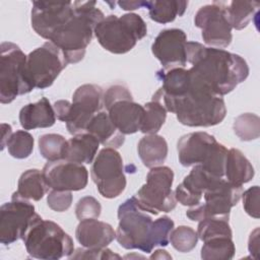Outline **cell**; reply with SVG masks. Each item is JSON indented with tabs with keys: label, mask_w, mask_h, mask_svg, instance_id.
Returning <instances> with one entry per match:
<instances>
[{
	"label": "cell",
	"mask_w": 260,
	"mask_h": 260,
	"mask_svg": "<svg viewBox=\"0 0 260 260\" xmlns=\"http://www.w3.org/2000/svg\"><path fill=\"white\" fill-rule=\"evenodd\" d=\"M50 189L43 172L30 169L21 174L17 184V191L14 192L19 197L26 200H41Z\"/></svg>",
	"instance_id": "27"
},
{
	"label": "cell",
	"mask_w": 260,
	"mask_h": 260,
	"mask_svg": "<svg viewBox=\"0 0 260 260\" xmlns=\"http://www.w3.org/2000/svg\"><path fill=\"white\" fill-rule=\"evenodd\" d=\"M186 58L192 65L188 69L191 77L220 96L233 91L249 75L246 60L223 49L187 42Z\"/></svg>",
	"instance_id": "1"
},
{
	"label": "cell",
	"mask_w": 260,
	"mask_h": 260,
	"mask_svg": "<svg viewBox=\"0 0 260 260\" xmlns=\"http://www.w3.org/2000/svg\"><path fill=\"white\" fill-rule=\"evenodd\" d=\"M232 238L229 236H216L205 240L201 248V258L204 260L233 259L236 248Z\"/></svg>",
	"instance_id": "31"
},
{
	"label": "cell",
	"mask_w": 260,
	"mask_h": 260,
	"mask_svg": "<svg viewBox=\"0 0 260 260\" xmlns=\"http://www.w3.org/2000/svg\"><path fill=\"white\" fill-rule=\"evenodd\" d=\"M164 255H168L167 254V251H165V250H156L151 256H150V258L151 259H154V258H164Z\"/></svg>",
	"instance_id": "46"
},
{
	"label": "cell",
	"mask_w": 260,
	"mask_h": 260,
	"mask_svg": "<svg viewBox=\"0 0 260 260\" xmlns=\"http://www.w3.org/2000/svg\"><path fill=\"white\" fill-rule=\"evenodd\" d=\"M217 178L219 177L211 175L201 165L194 166L175 190L177 201L189 207L198 205L202 200L204 191Z\"/></svg>",
	"instance_id": "19"
},
{
	"label": "cell",
	"mask_w": 260,
	"mask_h": 260,
	"mask_svg": "<svg viewBox=\"0 0 260 260\" xmlns=\"http://www.w3.org/2000/svg\"><path fill=\"white\" fill-rule=\"evenodd\" d=\"M174 172L166 166L151 168L146 176V183L137 191L139 204L153 215L170 212L177 205L175 192L172 190Z\"/></svg>",
	"instance_id": "11"
},
{
	"label": "cell",
	"mask_w": 260,
	"mask_h": 260,
	"mask_svg": "<svg viewBox=\"0 0 260 260\" xmlns=\"http://www.w3.org/2000/svg\"><path fill=\"white\" fill-rule=\"evenodd\" d=\"M37 214L29 200L13 193L11 201L4 203L0 208L1 244L10 245L21 239L23 232Z\"/></svg>",
	"instance_id": "15"
},
{
	"label": "cell",
	"mask_w": 260,
	"mask_h": 260,
	"mask_svg": "<svg viewBox=\"0 0 260 260\" xmlns=\"http://www.w3.org/2000/svg\"><path fill=\"white\" fill-rule=\"evenodd\" d=\"M174 225V221L169 216H161L153 221L152 240L154 247L168 246L170 242V234L173 231Z\"/></svg>",
	"instance_id": "37"
},
{
	"label": "cell",
	"mask_w": 260,
	"mask_h": 260,
	"mask_svg": "<svg viewBox=\"0 0 260 260\" xmlns=\"http://www.w3.org/2000/svg\"><path fill=\"white\" fill-rule=\"evenodd\" d=\"M67 140L60 134L49 133L39 138V150L48 161L63 159Z\"/></svg>",
	"instance_id": "32"
},
{
	"label": "cell",
	"mask_w": 260,
	"mask_h": 260,
	"mask_svg": "<svg viewBox=\"0 0 260 260\" xmlns=\"http://www.w3.org/2000/svg\"><path fill=\"white\" fill-rule=\"evenodd\" d=\"M188 6V1L178 0H154L146 1L149 17L158 23H169L177 16H182Z\"/></svg>",
	"instance_id": "28"
},
{
	"label": "cell",
	"mask_w": 260,
	"mask_h": 260,
	"mask_svg": "<svg viewBox=\"0 0 260 260\" xmlns=\"http://www.w3.org/2000/svg\"><path fill=\"white\" fill-rule=\"evenodd\" d=\"M151 215L153 214L139 204L136 196L124 201L118 208L119 223L116 239L120 246L128 250L138 249L150 253L154 248Z\"/></svg>",
	"instance_id": "6"
},
{
	"label": "cell",
	"mask_w": 260,
	"mask_h": 260,
	"mask_svg": "<svg viewBox=\"0 0 260 260\" xmlns=\"http://www.w3.org/2000/svg\"><path fill=\"white\" fill-rule=\"evenodd\" d=\"M107 110L113 124L124 135L136 133L138 130L140 131L144 108L135 103L133 98L115 101Z\"/></svg>",
	"instance_id": "20"
},
{
	"label": "cell",
	"mask_w": 260,
	"mask_h": 260,
	"mask_svg": "<svg viewBox=\"0 0 260 260\" xmlns=\"http://www.w3.org/2000/svg\"><path fill=\"white\" fill-rule=\"evenodd\" d=\"M224 6L232 27L240 30L246 27L258 12L260 4L256 1H221Z\"/></svg>",
	"instance_id": "29"
},
{
	"label": "cell",
	"mask_w": 260,
	"mask_h": 260,
	"mask_svg": "<svg viewBox=\"0 0 260 260\" xmlns=\"http://www.w3.org/2000/svg\"><path fill=\"white\" fill-rule=\"evenodd\" d=\"M90 175L100 194L105 198H116L126 188L123 160L115 148L105 147L100 150L92 164Z\"/></svg>",
	"instance_id": "13"
},
{
	"label": "cell",
	"mask_w": 260,
	"mask_h": 260,
	"mask_svg": "<svg viewBox=\"0 0 260 260\" xmlns=\"http://www.w3.org/2000/svg\"><path fill=\"white\" fill-rule=\"evenodd\" d=\"M233 127L236 135L243 141L257 139L260 135V119L255 114H241L236 118Z\"/></svg>",
	"instance_id": "33"
},
{
	"label": "cell",
	"mask_w": 260,
	"mask_h": 260,
	"mask_svg": "<svg viewBox=\"0 0 260 260\" xmlns=\"http://www.w3.org/2000/svg\"><path fill=\"white\" fill-rule=\"evenodd\" d=\"M243 187L231 184L224 178L215 179L204 191L201 202L190 207L186 215L193 221L206 218H230L232 207L242 197Z\"/></svg>",
	"instance_id": "10"
},
{
	"label": "cell",
	"mask_w": 260,
	"mask_h": 260,
	"mask_svg": "<svg viewBox=\"0 0 260 260\" xmlns=\"http://www.w3.org/2000/svg\"><path fill=\"white\" fill-rule=\"evenodd\" d=\"M143 108L144 114L140 131L144 134H156L166 122L168 111L155 93L152 95L151 101L146 103Z\"/></svg>",
	"instance_id": "30"
},
{
	"label": "cell",
	"mask_w": 260,
	"mask_h": 260,
	"mask_svg": "<svg viewBox=\"0 0 260 260\" xmlns=\"http://www.w3.org/2000/svg\"><path fill=\"white\" fill-rule=\"evenodd\" d=\"M72 199L73 197L71 191L52 190L47 197V203L52 210L63 212L71 206Z\"/></svg>",
	"instance_id": "39"
},
{
	"label": "cell",
	"mask_w": 260,
	"mask_h": 260,
	"mask_svg": "<svg viewBox=\"0 0 260 260\" xmlns=\"http://www.w3.org/2000/svg\"><path fill=\"white\" fill-rule=\"evenodd\" d=\"M68 62L63 52L51 42L31 51L26 60V77L34 88H46L53 84Z\"/></svg>",
	"instance_id": "12"
},
{
	"label": "cell",
	"mask_w": 260,
	"mask_h": 260,
	"mask_svg": "<svg viewBox=\"0 0 260 260\" xmlns=\"http://www.w3.org/2000/svg\"><path fill=\"white\" fill-rule=\"evenodd\" d=\"M92 134L100 143L106 147L119 148L125 141V136L111 121L108 112L101 111L95 114L86 127V131Z\"/></svg>",
	"instance_id": "24"
},
{
	"label": "cell",
	"mask_w": 260,
	"mask_h": 260,
	"mask_svg": "<svg viewBox=\"0 0 260 260\" xmlns=\"http://www.w3.org/2000/svg\"><path fill=\"white\" fill-rule=\"evenodd\" d=\"M75 237L84 248L101 249L106 248L116 239V232L111 224L105 221L98 220L96 218H87L79 220Z\"/></svg>",
	"instance_id": "21"
},
{
	"label": "cell",
	"mask_w": 260,
	"mask_h": 260,
	"mask_svg": "<svg viewBox=\"0 0 260 260\" xmlns=\"http://www.w3.org/2000/svg\"><path fill=\"white\" fill-rule=\"evenodd\" d=\"M146 34V23L136 13L108 15L94 27V36L100 45L113 54L131 51Z\"/></svg>",
	"instance_id": "7"
},
{
	"label": "cell",
	"mask_w": 260,
	"mask_h": 260,
	"mask_svg": "<svg viewBox=\"0 0 260 260\" xmlns=\"http://www.w3.org/2000/svg\"><path fill=\"white\" fill-rule=\"evenodd\" d=\"M137 150L143 165L151 169L165 162L168 155V143L160 135L147 134L139 140Z\"/></svg>",
	"instance_id": "26"
},
{
	"label": "cell",
	"mask_w": 260,
	"mask_h": 260,
	"mask_svg": "<svg viewBox=\"0 0 260 260\" xmlns=\"http://www.w3.org/2000/svg\"><path fill=\"white\" fill-rule=\"evenodd\" d=\"M186 45L187 36L184 30L167 28L160 30L156 36L151 51L162 65L164 70L184 68L187 64Z\"/></svg>",
	"instance_id": "17"
},
{
	"label": "cell",
	"mask_w": 260,
	"mask_h": 260,
	"mask_svg": "<svg viewBox=\"0 0 260 260\" xmlns=\"http://www.w3.org/2000/svg\"><path fill=\"white\" fill-rule=\"evenodd\" d=\"M74 13V3L34 1L31 8V27L42 38L49 40L53 31L66 22Z\"/></svg>",
	"instance_id": "18"
},
{
	"label": "cell",
	"mask_w": 260,
	"mask_h": 260,
	"mask_svg": "<svg viewBox=\"0 0 260 260\" xmlns=\"http://www.w3.org/2000/svg\"><path fill=\"white\" fill-rule=\"evenodd\" d=\"M146 1H119L118 5L123 10H134L145 7Z\"/></svg>",
	"instance_id": "44"
},
{
	"label": "cell",
	"mask_w": 260,
	"mask_h": 260,
	"mask_svg": "<svg viewBox=\"0 0 260 260\" xmlns=\"http://www.w3.org/2000/svg\"><path fill=\"white\" fill-rule=\"evenodd\" d=\"M99 145V140L88 132L75 134L66 142L63 159L77 164H90L98 152Z\"/></svg>",
	"instance_id": "23"
},
{
	"label": "cell",
	"mask_w": 260,
	"mask_h": 260,
	"mask_svg": "<svg viewBox=\"0 0 260 260\" xmlns=\"http://www.w3.org/2000/svg\"><path fill=\"white\" fill-rule=\"evenodd\" d=\"M190 75V73H189ZM168 112L189 127H209L222 122L226 114L222 96L213 93L190 75L188 86L175 96H166L160 89L155 91Z\"/></svg>",
	"instance_id": "2"
},
{
	"label": "cell",
	"mask_w": 260,
	"mask_h": 260,
	"mask_svg": "<svg viewBox=\"0 0 260 260\" xmlns=\"http://www.w3.org/2000/svg\"><path fill=\"white\" fill-rule=\"evenodd\" d=\"M0 50V102L9 104L34 87L26 77L27 56L22 50L11 42H3Z\"/></svg>",
	"instance_id": "9"
},
{
	"label": "cell",
	"mask_w": 260,
	"mask_h": 260,
	"mask_svg": "<svg viewBox=\"0 0 260 260\" xmlns=\"http://www.w3.org/2000/svg\"><path fill=\"white\" fill-rule=\"evenodd\" d=\"M125 98H133L127 86L122 84L112 85L104 93V106L107 109L115 101L125 99Z\"/></svg>",
	"instance_id": "42"
},
{
	"label": "cell",
	"mask_w": 260,
	"mask_h": 260,
	"mask_svg": "<svg viewBox=\"0 0 260 260\" xmlns=\"http://www.w3.org/2000/svg\"><path fill=\"white\" fill-rule=\"evenodd\" d=\"M255 175L254 168L249 159L243 152L237 148L228 150L225 166H224V179L231 184L242 186L250 182Z\"/></svg>",
	"instance_id": "25"
},
{
	"label": "cell",
	"mask_w": 260,
	"mask_h": 260,
	"mask_svg": "<svg viewBox=\"0 0 260 260\" xmlns=\"http://www.w3.org/2000/svg\"><path fill=\"white\" fill-rule=\"evenodd\" d=\"M104 107V91L98 84L86 83L73 93L72 103L66 100L55 102L53 108L58 120L65 122L70 134L86 131L92 117Z\"/></svg>",
	"instance_id": "8"
},
{
	"label": "cell",
	"mask_w": 260,
	"mask_h": 260,
	"mask_svg": "<svg viewBox=\"0 0 260 260\" xmlns=\"http://www.w3.org/2000/svg\"><path fill=\"white\" fill-rule=\"evenodd\" d=\"M70 259H120L121 257L113 253L110 249L101 248V249H88V248H79L76 252L72 253L69 256Z\"/></svg>",
	"instance_id": "40"
},
{
	"label": "cell",
	"mask_w": 260,
	"mask_h": 260,
	"mask_svg": "<svg viewBox=\"0 0 260 260\" xmlns=\"http://www.w3.org/2000/svg\"><path fill=\"white\" fill-rule=\"evenodd\" d=\"M248 249L254 258H258V253H259V229L258 228L255 229L249 237Z\"/></svg>",
	"instance_id": "43"
},
{
	"label": "cell",
	"mask_w": 260,
	"mask_h": 260,
	"mask_svg": "<svg viewBox=\"0 0 260 260\" xmlns=\"http://www.w3.org/2000/svg\"><path fill=\"white\" fill-rule=\"evenodd\" d=\"M21 239L29 256L42 260H58L74 252L70 236L52 220H45L39 214L29 222Z\"/></svg>",
	"instance_id": "4"
},
{
	"label": "cell",
	"mask_w": 260,
	"mask_h": 260,
	"mask_svg": "<svg viewBox=\"0 0 260 260\" xmlns=\"http://www.w3.org/2000/svg\"><path fill=\"white\" fill-rule=\"evenodd\" d=\"M19 122L24 130L51 127L56 122V114L47 98L30 103L21 108Z\"/></svg>",
	"instance_id": "22"
},
{
	"label": "cell",
	"mask_w": 260,
	"mask_h": 260,
	"mask_svg": "<svg viewBox=\"0 0 260 260\" xmlns=\"http://www.w3.org/2000/svg\"><path fill=\"white\" fill-rule=\"evenodd\" d=\"M198 239L202 242L216 236L233 237L232 229L226 218H206L199 221L197 226Z\"/></svg>",
	"instance_id": "36"
},
{
	"label": "cell",
	"mask_w": 260,
	"mask_h": 260,
	"mask_svg": "<svg viewBox=\"0 0 260 260\" xmlns=\"http://www.w3.org/2000/svg\"><path fill=\"white\" fill-rule=\"evenodd\" d=\"M73 15L51 35L49 41L64 54L68 64L78 63L92 40L95 25L105 18L95 1H73Z\"/></svg>",
	"instance_id": "3"
},
{
	"label": "cell",
	"mask_w": 260,
	"mask_h": 260,
	"mask_svg": "<svg viewBox=\"0 0 260 260\" xmlns=\"http://www.w3.org/2000/svg\"><path fill=\"white\" fill-rule=\"evenodd\" d=\"M178 157L182 166L201 165L215 177L224 178L226 147L206 132H191L183 135L177 143Z\"/></svg>",
	"instance_id": "5"
},
{
	"label": "cell",
	"mask_w": 260,
	"mask_h": 260,
	"mask_svg": "<svg viewBox=\"0 0 260 260\" xmlns=\"http://www.w3.org/2000/svg\"><path fill=\"white\" fill-rule=\"evenodd\" d=\"M243 207L247 214L254 218H259V187L253 186L243 191Z\"/></svg>",
	"instance_id": "41"
},
{
	"label": "cell",
	"mask_w": 260,
	"mask_h": 260,
	"mask_svg": "<svg viewBox=\"0 0 260 260\" xmlns=\"http://www.w3.org/2000/svg\"><path fill=\"white\" fill-rule=\"evenodd\" d=\"M170 242L177 251L181 253H188L196 247L198 235L191 226L179 225L171 232Z\"/></svg>",
	"instance_id": "35"
},
{
	"label": "cell",
	"mask_w": 260,
	"mask_h": 260,
	"mask_svg": "<svg viewBox=\"0 0 260 260\" xmlns=\"http://www.w3.org/2000/svg\"><path fill=\"white\" fill-rule=\"evenodd\" d=\"M102 206L101 203L91 196H84L78 200L75 206V214L77 219L99 218L101 215Z\"/></svg>",
	"instance_id": "38"
},
{
	"label": "cell",
	"mask_w": 260,
	"mask_h": 260,
	"mask_svg": "<svg viewBox=\"0 0 260 260\" xmlns=\"http://www.w3.org/2000/svg\"><path fill=\"white\" fill-rule=\"evenodd\" d=\"M6 146L11 156L15 158L28 157L34 149V137L25 130H17L9 137Z\"/></svg>",
	"instance_id": "34"
},
{
	"label": "cell",
	"mask_w": 260,
	"mask_h": 260,
	"mask_svg": "<svg viewBox=\"0 0 260 260\" xmlns=\"http://www.w3.org/2000/svg\"><path fill=\"white\" fill-rule=\"evenodd\" d=\"M42 172L53 190L79 191L86 187L88 181L87 170L82 164L66 159L48 161Z\"/></svg>",
	"instance_id": "16"
},
{
	"label": "cell",
	"mask_w": 260,
	"mask_h": 260,
	"mask_svg": "<svg viewBox=\"0 0 260 260\" xmlns=\"http://www.w3.org/2000/svg\"><path fill=\"white\" fill-rule=\"evenodd\" d=\"M194 23L201 29L204 43L211 48H226L233 40V27L221 1L200 7L195 14Z\"/></svg>",
	"instance_id": "14"
},
{
	"label": "cell",
	"mask_w": 260,
	"mask_h": 260,
	"mask_svg": "<svg viewBox=\"0 0 260 260\" xmlns=\"http://www.w3.org/2000/svg\"><path fill=\"white\" fill-rule=\"evenodd\" d=\"M1 129H2V141H1V149H4L9 137L12 134V129L11 126L5 123L1 124Z\"/></svg>",
	"instance_id": "45"
}]
</instances>
